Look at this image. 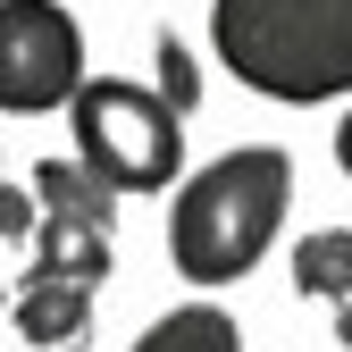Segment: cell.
<instances>
[{
    "label": "cell",
    "instance_id": "1",
    "mask_svg": "<svg viewBox=\"0 0 352 352\" xmlns=\"http://www.w3.org/2000/svg\"><path fill=\"white\" fill-rule=\"evenodd\" d=\"M285 218H294V151L235 143L168 185V260L185 285H235L269 260Z\"/></svg>",
    "mask_w": 352,
    "mask_h": 352
},
{
    "label": "cell",
    "instance_id": "2",
    "mask_svg": "<svg viewBox=\"0 0 352 352\" xmlns=\"http://www.w3.org/2000/svg\"><path fill=\"white\" fill-rule=\"evenodd\" d=\"M210 51L243 93L319 109L352 93V0H210Z\"/></svg>",
    "mask_w": 352,
    "mask_h": 352
},
{
    "label": "cell",
    "instance_id": "3",
    "mask_svg": "<svg viewBox=\"0 0 352 352\" xmlns=\"http://www.w3.org/2000/svg\"><path fill=\"white\" fill-rule=\"evenodd\" d=\"M67 135H76V160L118 201L126 193H168L185 176V118L135 76H84L76 101H67Z\"/></svg>",
    "mask_w": 352,
    "mask_h": 352
},
{
    "label": "cell",
    "instance_id": "4",
    "mask_svg": "<svg viewBox=\"0 0 352 352\" xmlns=\"http://www.w3.org/2000/svg\"><path fill=\"white\" fill-rule=\"evenodd\" d=\"M84 84V17L67 0H0V118H51Z\"/></svg>",
    "mask_w": 352,
    "mask_h": 352
},
{
    "label": "cell",
    "instance_id": "5",
    "mask_svg": "<svg viewBox=\"0 0 352 352\" xmlns=\"http://www.w3.org/2000/svg\"><path fill=\"white\" fill-rule=\"evenodd\" d=\"M0 311H9L17 344H34V352H84L101 302H93V285H67V277H17V294Z\"/></svg>",
    "mask_w": 352,
    "mask_h": 352
},
{
    "label": "cell",
    "instance_id": "6",
    "mask_svg": "<svg viewBox=\"0 0 352 352\" xmlns=\"http://www.w3.org/2000/svg\"><path fill=\"white\" fill-rule=\"evenodd\" d=\"M25 193H34V210L42 218H84V227H118V193L101 185L93 168H84L76 151H42L34 168H25Z\"/></svg>",
    "mask_w": 352,
    "mask_h": 352
},
{
    "label": "cell",
    "instance_id": "7",
    "mask_svg": "<svg viewBox=\"0 0 352 352\" xmlns=\"http://www.w3.org/2000/svg\"><path fill=\"white\" fill-rule=\"evenodd\" d=\"M25 252H34L25 277H67V285H93V294H101L109 260H118L109 252V227H84V218H34Z\"/></svg>",
    "mask_w": 352,
    "mask_h": 352
},
{
    "label": "cell",
    "instance_id": "8",
    "mask_svg": "<svg viewBox=\"0 0 352 352\" xmlns=\"http://www.w3.org/2000/svg\"><path fill=\"white\" fill-rule=\"evenodd\" d=\"M126 352H243V327H235V311L227 302H176V311H160Z\"/></svg>",
    "mask_w": 352,
    "mask_h": 352
},
{
    "label": "cell",
    "instance_id": "9",
    "mask_svg": "<svg viewBox=\"0 0 352 352\" xmlns=\"http://www.w3.org/2000/svg\"><path fill=\"white\" fill-rule=\"evenodd\" d=\"M294 285L311 302H352V227H311L294 243Z\"/></svg>",
    "mask_w": 352,
    "mask_h": 352
},
{
    "label": "cell",
    "instance_id": "10",
    "mask_svg": "<svg viewBox=\"0 0 352 352\" xmlns=\"http://www.w3.org/2000/svg\"><path fill=\"white\" fill-rule=\"evenodd\" d=\"M151 93H160L176 118H201V93H210V84H201V51H193L185 34H160V51H151Z\"/></svg>",
    "mask_w": 352,
    "mask_h": 352
},
{
    "label": "cell",
    "instance_id": "11",
    "mask_svg": "<svg viewBox=\"0 0 352 352\" xmlns=\"http://www.w3.org/2000/svg\"><path fill=\"white\" fill-rule=\"evenodd\" d=\"M336 168H344V176H352V109H344V118H336Z\"/></svg>",
    "mask_w": 352,
    "mask_h": 352
},
{
    "label": "cell",
    "instance_id": "12",
    "mask_svg": "<svg viewBox=\"0 0 352 352\" xmlns=\"http://www.w3.org/2000/svg\"><path fill=\"white\" fill-rule=\"evenodd\" d=\"M327 311H336V344L352 352V302H327Z\"/></svg>",
    "mask_w": 352,
    "mask_h": 352
}]
</instances>
